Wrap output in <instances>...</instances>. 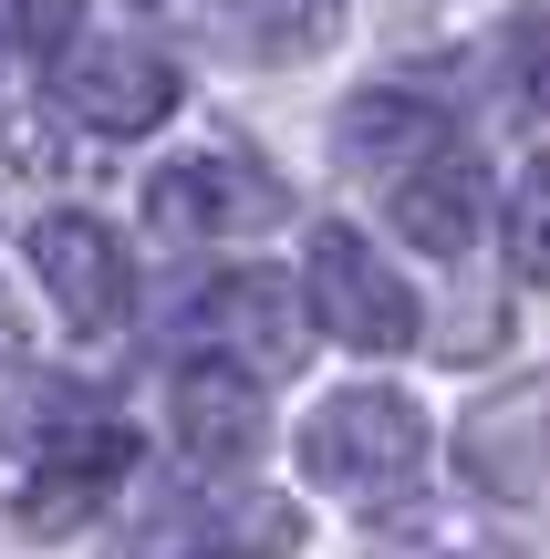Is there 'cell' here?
I'll list each match as a JSON object with an SVG mask.
<instances>
[{
	"label": "cell",
	"instance_id": "obj_5",
	"mask_svg": "<svg viewBox=\"0 0 550 559\" xmlns=\"http://www.w3.org/2000/svg\"><path fill=\"white\" fill-rule=\"evenodd\" d=\"M52 94L73 124H94V135H156L166 115H177V62L145 52V41H94V52H52Z\"/></svg>",
	"mask_w": 550,
	"mask_h": 559
},
{
	"label": "cell",
	"instance_id": "obj_4",
	"mask_svg": "<svg viewBox=\"0 0 550 559\" xmlns=\"http://www.w3.org/2000/svg\"><path fill=\"white\" fill-rule=\"evenodd\" d=\"M145 218H156L166 239H239V228H270V218H281V177L249 166V156H229V145H208V156L156 166Z\"/></svg>",
	"mask_w": 550,
	"mask_h": 559
},
{
	"label": "cell",
	"instance_id": "obj_9",
	"mask_svg": "<svg viewBox=\"0 0 550 559\" xmlns=\"http://www.w3.org/2000/svg\"><path fill=\"white\" fill-rule=\"evenodd\" d=\"M291 539H302V519H291L281 498H198V508H177L136 559H281Z\"/></svg>",
	"mask_w": 550,
	"mask_h": 559
},
{
	"label": "cell",
	"instance_id": "obj_11",
	"mask_svg": "<svg viewBox=\"0 0 550 559\" xmlns=\"http://www.w3.org/2000/svg\"><path fill=\"white\" fill-rule=\"evenodd\" d=\"M73 425H94V404H83L73 383H52V373H0V445L42 456V445H62Z\"/></svg>",
	"mask_w": 550,
	"mask_h": 559
},
{
	"label": "cell",
	"instance_id": "obj_13",
	"mask_svg": "<svg viewBox=\"0 0 550 559\" xmlns=\"http://www.w3.org/2000/svg\"><path fill=\"white\" fill-rule=\"evenodd\" d=\"M73 0H11V32L32 41V52H73Z\"/></svg>",
	"mask_w": 550,
	"mask_h": 559
},
{
	"label": "cell",
	"instance_id": "obj_1",
	"mask_svg": "<svg viewBox=\"0 0 550 559\" xmlns=\"http://www.w3.org/2000/svg\"><path fill=\"white\" fill-rule=\"evenodd\" d=\"M426 466V415H416L395 383H353V394L312 404L302 425V477L312 487H343V498H385Z\"/></svg>",
	"mask_w": 550,
	"mask_h": 559
},
{
	"label": "cell",
	"instance_id": "obj_14",
	"mask_svg": "<svg viewBox=\"0 0 550 559\" xmlns=\"http://www.w3.org/2000/svg\"><path fill=\"white\" fill-rule=\"evenodd\" d=\"M519 83H530V104H550V0H530V21H519Z\"/></svg>",
	"mask_w": 550,
	"mask_h": 559
},
{
	"label": "cell",
	"instance_id": "obj_6",
	"mask_svg": "<svg viewBox=\"0 0 550 559\" xmlns=\"http://www.w3.org/2000/svg\"><path fill=\"white\" fill-rule=\"evenodd\" d=\"M302 321L312 311L281 270H239L198 300V353L239 362V373H281V362H302Z\"/></svg>",
	"mask_w": 550,
	"mask_h": 559
},
{
	"label": "cell",
	"instance_id": "obj_10",
	"mask_svg": "<svg viewBox=\"0 0 550 559\" xmlns=\"http://www.w3.org/2000/svg\"><path fill=\"white\" fill-rule=\"evenodd\" d=\"M426 145H447V115H436L426 94H353L343 104V156L353 166H416Z\"/></svg>",
	"mask_w": 550,
	"mask_h": 559
},
{
	"label": "cell",
	"instance_id": "obj_2",
	"mask_svg": "<svg viewBox=\"0 0 550 559\" xmlns=\"http://www.w3.org/2000/svg\"><path fill=\"white\" fill-rule=\"evenodd\" d=\"M302 300H312V321H323L332 342H353V353H406V342L426 332L416 290L395 280V260L364 239V228H312Z\"/></svg>",
	"mask_w": 550,
	"mask_h": 559
},
{
	"label": "cell",
	"instance_id": "obj_8",
	"mask_svg": "<svg viewBox=\"0 0 550 559\" xmlns=\"http://www.w3.org/2000/svg\"><path fill=\"white\" fill-rule=\"evenodd\" d=\"M177 445L198 466H239L260 456V373H239V362L198 353L177 373Z\"/></svg>",
	"mask_w": 550,
	"mask_h": 559
},
{
	"label": "cell",
	"instance_id": "obj_3",
	"mask_svg": "<svg viewBox=\"0 0 550 559\" xmlns=\"http://www.w3.org/2000/svg\"><path fill=\"white\" fill-rule=\"evenodd\" d=\"M32 280L52 290V311L73 321V332H115L125 300H136V260H125V239L104 218H83V207L32 218Z\"/></svg>",
	"mask_w": 550,
	"mask_h": 559
},
{
	"label": "cell",
	"instance_id": "obj_12",
	"mask_svg": "<svg viewBox=\"0 0 550 559\" xmlns=\"http://www.w3.org/2000/svg\"><path fill=\"white\" fill-rule=\"evenodd\" d=\"M353 11H364V0H249V32H260L281 62H312V52H332V41H343Z\"/></svg>",
	"mask_w": 550,
	"mask_h": 559
},
{
	"label": "cell",
	"instance_id": "obj_7",
	"mask_svg": "<svg viewBox=\"0 0 550 559\" xmlns=\"http://www.w3.org/2000/svg\"><path fill=\"white\" fill-rule=\"evenodd\" d=\"M395 239L426 249V260H457V249L478 239V218H489V177H478V156H447V145H426L416 166H395V198H385Z\"/></svg>",
	"mask_w": 550,
	"mask_h": 559
}]
</instances>
